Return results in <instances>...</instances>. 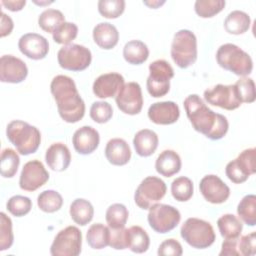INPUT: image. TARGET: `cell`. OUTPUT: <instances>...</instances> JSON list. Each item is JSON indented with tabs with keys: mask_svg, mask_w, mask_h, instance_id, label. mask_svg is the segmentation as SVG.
Wrapping results in <instances>:
<instances>
[{
	"mask_svg": "<svg viewBox=\"0 0 256 256\" xmlns=\"http://www.w3.org/2000/svg\"><path fill=\"white\" fill-rule=\"evenodd\" d=\"M88 245L93 249H103L109 245L110 228L101 224H92L86 234Z\"/></svg>",
	"mask_w": 256,
	"mask_h": 256,
	"instance_id": "31",
	"label": "cell"
},
{
	"mask_svg": "<svg viewBox=\"0 0 256 256\" xmlns=\"http://www.w3.org/2000/svg\"><path fill=\"white\" fill-rule=\"evenodd\" d=\"M1 175L4 178H12L17 173L20 158L17 152L11 148H5L1 152Z\"/></svg>",
	"mask_w": 256,
	"mask_h": 256,
	"instance_id": "38",
	"label": "cell"
},
{
	"mask_svg": "<svg viewBox=\"0 0 256 256\" xmlns=\"http://www.w3.org/2000/svg\"><path fill=\"white\" fill-rule=\"evenodd\" d=\"M150 238L147 232L140 226L128 228V248L134 253H144L148 250Z\"/></svg>",
	"mask_w": 256,
	"mask_h": 256,
	"instance_id": "32",
	"label": "cell"
},
{
	"mask_svg": "<svg viewBox=\"0 0 256 256\" xmlns=\"http://www.w3.org/2000/svg\"><path fill=\"white\" fill-rule=\"evenodd\" d=\"M1 4L5 6L10 11H20L25 6L26 1L25 0H19V1H1Z\"/></svg>",
	"mask_w": 256,
	"mask_h": 256,
	"instance_id": "51",
	"label": "cell"
},
{
	"mask_svg": "<svg viewBox=\"0 0 256 256\" xmlns=\"http://www.w3.org/2000/svg\"><path fill=\"white\" fill-rule=\"evenodd\" d=\"M117 107L125 114L136 115L143 107V96L137 82L125 83L115 96Z\"/></svg>",
	"mask_w": 256,
	"mask_h": 256,
	"instance_id": "14",
	"label": "cell"
},
{
	"mask_svg": "<svg viewBox=\"0 0 256 256\" xmlns=\"http://www.w3.org/2000/svg\"><path fill=\"white\" fill-rule=\"evenodd\" d=\"M193 192V182L188 177L180 176L171 183V194L173 198L179 202L188 201L192 197Z\"/></svg>",
	"mask_w": 256,
	"mask_h": 256,
	"instance_id": "37",
	"label": "cell"
},
{
	"mask_svg": "<svg viewBox=\"0 0 256 256\" xmlns=\"http://www.w3.org/2000/svg\"><path fill=\"white\" fill-rule=\"evenodd\" d=\"M180 235L186 243L196 249H205L215 241V232L212 225L199 218H188L180 229Z\"/></svg>",
	"mask_w": 256,
	"mask_h": 256,
	"instance_id": "5",
	"label": "cell"
},
{
	"mask_svg": "<svg viewBox=\"0 0 256 256\" xmlns=\"http://www.w3.org/2000/svg\"><path fill=\"white\" fill-rule=\"evenodd\" d=\"M82 234L76 226H67L55 236L50 253L52 256H78L81 253Z\"/></svg>",
	"mask_w": 256,
	"mask_h": 256,
	"instance_id": "9",
	"label": "cell"
},
{
	"mask_svg": "<svg viewBox=\"0 0 256 256\" xmlns=\"http://www.w3.org/2000/svg\"><path fill=\"white\" fill-rule=\"evenodd\" d=\"M217 226L224 239L239 238L243 229V224L238 217L233 214H224L217 220Z\"/></svg>",
	"mask_w": 256,
	"mask_h": 256,
	"instance_id": "30",
	"label": "cell"
},
{
	"mask_svg": "<svg viewBox=\"0 0 256 256\" xmlns=\"http://www.w3.org/2000/svg\"><path fill=\"white\" fill-rule=\"evenodd\" d=\"M69 213L72 220L76 224L85 226L92 220L94 215V208L88 200L77 198L71 203Z\"/></svg>",
	"mask_w": 256,
	"mask_h": 256,
	"instance_id": "29",
	"label": "cell"
},
{
	"mask_svg": "<svg viewBox=\"0 0 256 256\" xmlns=\"http://www.w3.org/2000/svg\"><path fill=\"white\" fill-rule=\"evenodd\" d=\"M143 3H144L145 5H147V6H149V7L155 9V8H157L158 6L164 4L165 1H162V2H160V1H152V2H147V1H145V2H143Z\"/></svg>",
	"mask_w": 256,
	"mask_h": 256,
	"instance_id": "52",
	"label": "cell"
},
{
	"mask_svg": "<svg viewBox=\"0 0 256 256\" xmlns=\"http://www.w3.org/2000/svg\"><path fill=\"white\" fill-rule=\"evenodd\" d=\"M123 57L126 62L132 65H140L149 57L147 45L140 40L128 41L123 48Z\"/></svg>",
	"mask_w": 256,
	"mask_h": 256,
	"instance_id": "28",
	"label": "cell"
},
{
	"mask_svg": "<svg viewBox=\"0 0 256 256\" xmlns=\"http://www.w3.org/2000/svg\"><path fill=\"white\" fill-rule=\"evenodd\" d=\"M238 96L242 103H252L256 99L255 84L253 79L248 77L240 78L235 84Z\"/></svg>",
	"mask_w": 256,
	"mask_h": 256,
	"instance_id": "43",
	"label": "cell"
},
{
	"mask_svg": "<svg viewBox=\"0 0 256 256\" xmlns=\"http://www.w3.org/2000/svg\"><path fill=\"white\" fill-rule=\"evenodd\" d=\"M158 143V135L150 129L139 130L133 138L135 151L141 157L151 156L156 151Z\"/></svg>",
	"mask_w": 256,
	"mask_h": 256,
	"instance_id": "25",
	"label": "cell"
},
{
	"mask_svg": "<svg viewBox=\"0 0 256 256\" xmlns=\"http://www.w3.org/2000/svg\"><path fill=\"white\" fill-rule=\"evenodd\" d=\"M45 160L49 168L54 171L62 172L68 168L71 162V153L69 148L61 143H53L45 154Z\"/></svg>",
	"mask_w": 256,
	"mask_h": 256,
	"instance_id": "22",
	"label": "cell"
},
{
	"mask_svg": "<svg viewBox=\"0 0 256 256\" xmlns=\"http://www.w3.org/2000/svg\"><path fill=\"white\" fill-rule=\"evenodd\" d=\"M112 106L106 101H96L91 105L90 117L96 123H106L112 118Z\"/></svg>",
	"mask_w": 256,
	"mask_h": 256,
	"instance_id": "45",
	"label": "cell"
},
{
	"mask_svg": "<svg viewBox=\"0 0 256 256\" xmlns=\"http://www.w3.org/2000/svg\"><path fill=\"white\" fill-rule=\"evenodd\" d=\"M93 40L100 48L110 50L117 45L119 32L113 24L101 22L93 29Z\"/></svg>",
	"mask_w": 256,
	"mask_h": 256,
	"instance_id": "24",
	"label": "cell"
},
{
	"mask_svg": "<svg viewBox=\"0 0 256 256\" xmlns=\"http://www.w3.org/2000/svg\"><path fill=\"white\" fill-rule=\"evenodd\" d=\"M28 68L24 61L13 55H3L0 59V80L4 83H20L26 79Z\"/></svg>",
	"mask_w": 256,
	"mask_h": 256,
	"instance_id": "17",
	"label": "cell"
},
{
	"mask_svg": "<svg viewBox=\"0 0 256 256\" xmlns=\"http://www.w3.org/2000/svg\"><path fill=\"white\" fill-rule=\"evenodd\" d=\"M78 27L75 23L72 22H64L62 23L53 33V40L58 44L68 45L77 37Z\"/></svg>",
	"mask_w": 256,
	"mask_h": 256,
	"instance_id": "41",
	"label": "cell"
},
{
	"mask_svg": "<svg viewBox=\"0 0 256 256\" xmlns=\"http://www.w3.org/2000/svg\"><path fill=\"white\" fill-rule=\"evenodd\" d=\"M157 253L160 256H180L183 253V249L176 239L170 238L166 239L159 245Z\"/></svg>",
	"mask_w": 256,
	"mask_h": 256,
	"instance_id": "48",
	"label": "cell"
},
{
	"mask_svg": "<svg viewBox=\"0 0 256 256\" xmlns=\"http://www.w3.org/2000/svg\"><path fill=\"white\" fill-rule=\"evenodd\" d=\"M6 136L21 155L35 153L41 142L40 131L21 120H13L7 125Z\"/></svg>",
	"mask_w": 256,
	"mask_h": 256,
	"instance_id": "3",
	"label": "cell"
},
{
	"mask_svg": "<svg viewBox=\"0 0 256 256\" xmlns=\"http://www.w3.org/2000/svg\"><path fill=\"white\" fill-rule=\"evenodd\" d=\"M173 77L174 70L166 60L153 61L149 65V76L146 81L148 93L154 98L165 96L170 90V80Z\"/></svg>",
	"mask_w": 256,
	"mask_h": 256,
	"instance_id": "7",
	"label": "cell"
},
{
	"mask_svg": "<svg viewBox=\"0 0 256 256\" xmlns=\"http://www.w3.org/2000/svg\"><path fill=\"white\" fill-rule=\"evenodd\" d=\"M237 214L245 224L249 226L256 225V196L254 194H248L240 200L237 206Z\"/></svg>",
	"mask_w": 256,
	"mask_h": 256,
	"instance_id": "33",
	"label": "cell"
},
{
	"mask_svg": "<svg viewBox=\"0 0 256 256\" xmlns=\"http://www.w3.org/2000/svg\"><path fill=\"white\" fill-rule=\"evenodd\" d=\"M239 254L250 256L256 253V233L251 232L238 239Z\"/></svg>",
	"mask_w": 256,
	"mask_h": 256,
	"instance_id": "47",
	"label": "cell"
},
{
	"mask_svg": "<svg viewBox=\"0 0 256 256\" xmlns=\"http://www.w3.org/2000/svg\"><path fill=\"white\" fill-rule=\"evenodd\" d=\"M238 239L239 238L225 239L222 243V248L219 255H240L238 250Z\"/></svg>",
	"mask_w": 256,
	"mask_h": 256,
	"instance_id": "49",
	"label": "cell"
},
{
	"mask_svg": "<svg viewBox=\"0 0 256 256\" xmlns=\"http://www.w3.org/2000/svg\"><path fill=\"white\" fill-rule=\"evenodd\" d=\"M204 99L208 104L226 110L237 109L241 104L235 85L218 84L204 91Z\"/></svg>",
	"mask_w": 256,
	"mask_h": 256,
	"instance_id": "13",
	"label": "cell"
},
{
	"mask_svg": "<svg viewBox=\"0 0 256 256\" xmlns=\"http://www.w3.org/2000/svg\"><path fill=\"white\" fill-rule=\"evenodd\" d=\"M48 179L49 173L43 163L39 160H31L25 163L22 168L19 186L24 191L32 192L43 186Z\"/></svg>",
	"mask_w": 256,
	"mask_h": 256,
	"instance_id": "15",
	"label": "cell"
},
{
	"mask_svg": "<svg viewBox=\"0 0 256 256\" xmlns=\"http://www.w3.org/2000/svg\"><path fill=\"white\" fill-rule=\"evenodd\" d=\"M14 236L12 231V221L4 213H0V250L9 249L13 244Z\"/></svg>",
	"mask_w": 256,
	"mask_h": 256,
	"instance_id": "44",
	"label": "cell"
},
{
	"mask_svg": "<svg viewBox=\"0 0 256 256\" xmlns=\"http://www.w3.org/2000/svg\"><path fill=\"white\" fill-rule=\"evenodd\" d=\"M251 20L247 13L240 10L230 12L224 20V28L229 34L240 35L248 31Z\"/></svg>",
	"mask_w": 256,
	"mask_h": 256,
	"instance_id": "27",
	"label": "cell"
},
{
	"mask_svg": "<svg viewBox=\"0 0 256 256\" xmlns=\"http://www.w3.org/2000/svg\"><path fill=\"white\" fill-rule=\"evenodd\" d=\"M109 246L116 250L128 248V229L125 227L118 229L110 228Z\"/></svg>",
	"mask_w": 256,
	"mask_h": 256,
	"instance_id": "46",
	"label": "cell"
},
{
	"mask_svg": "<svg viewBox=\"0 0 256 256\" xmlns=\"http://www.w3.org/2000/svg\"><path fill=\"white\" fill-rule=\"evenodd\" d=\"M224 0H197L194 4L196 14L202 18H211L225 7Z\"/></svg>",
	"mask_w": 256,
	"mask_h": 256,
	"instance_id": "39",
	"label": "cell"
},
{
	"mask_svg": "<svg viewBox=\"0 0 256 256\" xmlns=\"http://www.w3.org/2000/svg\"><path fill=\"white\" fill-rule=\"evenodd\" d=\"M64 22L63 13L57 9H46L38 17L39 27L47 33H53Z\"/></svg>",
	"mask_w": 256,
	"mask_h": 256,
	"instance_id": "34",
	"label": "cell"
},
{
	"mask_svg": "<svg viewBox=\"0 0 256 256\" xmlns=\"http://www.w3.org/2000/svg\"><path fill=\"white\" fill-rule=\"evenodd\" d=\"M255 148L243 150L236 159L230 161L225 168L226 176L235 184L245 182L250 175L256 172Z\"/></svg>",
	"mask_w": 256,
	"mask_h": 256,
	"instance_id": "12",
	"label": "cell"
},
{
	"mask_svg": "<svg viewBox=\"0 0 256 256\" xmlns=\"http://www.w3.org/2000/svg\"><path fill=\"white\" fill-rule=\"evenodd\" d=\"M37 205L43 212L54 213L62 207L63 198L55 190H45L38 195Z\"/></svg>",
	"mask_w": 256,
	"mask_h": 256,
	"instance_id": "35",
	"label": "cell"
},
{
	"mask_svg": "<svg viewBox=\"0 0 256 256\" xmlns=\"http://www.w3.org/2000/svg\"><path fill=\"white\" fill-rule=\"evenodd\" d=\"M105 157L112 165L123 166L131 158V149L124 139L113 138L106 144Z\"/></svg>",
	"mask_w": 256,
	"mask_h": 256,
	"instance_id": "23",
	"label": "cell"
},
{
	"mask_svg": "<svg viewBox=\"0 0 256 256\" xmlns=\"http://www.w3.org/2000/svg\"><path fill=\"white\" fill-rule=\"evenodd\" d=\"M100 142V136L91 126H82L77 129L72 137L73 147L79 154L88 155L94 152Z\"/></svg>",
	"mask_w": 256,
	"mask_h": 256,
	"instance_id": "21",
	"label": "cell"
},
{
	"mask_svg": "<svg viewBox=\"0 0 256 256\" xmlns=\"http://www.w3.org/2000/svg\"><path fill=\"white\" fill-rule=\"evenodd\" d=\"M51 94L57 104L60 117L67 123H76L85 114V103L76 84L66 75L55 76L50 84Z\"/></svg>",
	"mask_w": 256,
	"mask_h": 256,
	"instance_id": "2",
	"label": "cell"
},
{
	"mask_svg": "<svg viewBox=\"0 0 256 256\" xmlns=\"http://www.w3.org/2000/svg\"><path fill=\"white\" fill-rule=\"evenodd\" d=\"M18 48L22 54L33 60L46 57L49 52L48 40L37 33H26L18 41Z\"/></svg>",
	"mask_w": 256,
	"mask_h": 256,
	"instance_id": "18",
	"label": "cell"
},
{
	"mask_svg": "<svg viewBox=\"0 0 256 256\" xmlns=\"http://www.w3.org/2000/svg\"><path fill=\"white\" fill-rule=\"evenodd\" d=\"M166 190V184L162 179L155 176H148L137 187L134 194V201L139 208L147 210L165 196Z\"/></svg>",
	"mask_w": 256,
	"mask_h": 256,
	"instance_id": "11",
	"label": "cell"
},
{
	"mask_svg": "<svg viewBox=\"0 0 256 256\" xmlns=\"http://www.w3.org/2000/svg\"><path fill=\"white\" fill-rule=\"evenodd\" d=\"M13 27H14V24H13L12 19L8 15H6L4 12H2L1 13V26H0L1 37H5V36L9 35L12 32Z\"/></svg>",
	"mask_w": 256,
	"mask_h": 256,
	"instance_id": "50",
	"label": "cell"
},
{
	"mask_svg": "<svg viewBox=\"0 0 256 256\" xmlns=\"http://www.w3.org/2000/svg\"><path fill=\"white\" fill-rule=\"evenodd\" d=\"M183 105L186 115L196 131L211 140H219L226 135L229 128L227 118L208 108L197 94L187 96Z\"/></svg>",
	"mask_w": 256,
	"mask_h": 256,
	"instance_id": "1",
	"label": "cell"
},
{
	"mask_svg": "<svg viewBox=\"0 0 256 256\" xmlns=\"http://www.w3.org/2000/svg\"><path fill=\"white\" fill-rule=\"evenodd\" d=\"M216 60L220 67L238 76L245 77L253 69V61L250 55L232 43L223 44L218 48Z\"/></svg>",
	"mask_w": 256,
	"mask_h": 256,
	"instance_id": "4",
	"label": "cell"
},
{
	"mask_svg": "<svg viewBox=\"0 0 256 256\" xmlns=\"http://www.w3.org/2000/svg\"><path fill=\"white\" fill-rule=\"evenodd\" d=\"M129 212L125 205L121 203H114L108 207L106 210V222L109 228L118 229L125 227V224L128 220Z\"/></svg>",
	"mask_w": 256,
	"mask_h": 256,
	"instance_id": "36",
	"label": "cell"
},
{
	"mask_svg": "<svg viewBox=\"0 0 256 256\" xmlns=\"http://www.w3.org/2000/svg\"><path fill=\"white\" fill-rule=\"evenodd\" d=\"M181 165V158L174 150H164L159 154L155 162L156 171L167 178L178 173Z\"/></svg>",
	"mask_w": 256,
	"mask_h": 256,
	"instance_id": "26",
	"label": "cell"
},
{
	"mask_svg": "<svg viewBox=\"0 0 256 256\" xmlns=\"http://www.w3.org/2000/svg\"><path fill=\"white\" fill-rule=\"evenodd\" d=\"M171 57L174 63L182 69L195 63L197 59V39L192 31L181 29L175 33L171 44Z\"/></svg>",
	"mask_w": 256,
	"mask_h": 256,
	"instance_id": "6",
	"label": "cell"
},
{
	"mask_svg": "<svg viewBox=\"0 0 256 256\" xmlns=\"http://www.w3.org/2000/svg\"><path fill=\"white\" fill-rule=\"evenodd\" d=\"M147 220L155 232L164 234L177 227L181 215L179 210L171 205L155 203L149 208Z\"/></svg>",
	"mask_w": 256,
	"mask_h": 256,
	"instance_id": "8",
	"label": "cell"
},
{
	"mask_svg": "<svg viewBox=\"0 0 256 256\" xmlns=\"http://www.w3.org/2000/svg\"><path fill=\"white\" fill-rule=\"evenodd\" d=\"M125 9L124 0H100L98 2L99 13L108 19L118 18Z\"/></svg>",
	"mask_w": 256,
	"mask_h": 256,
	"instance_id": "42",
	"label": "cell"
},
{
	"mask_svg": "<svg viewBox=\"0 0 256 256\" xmlns=\"http://www.w3.org/2000/svg\"><path fill=\"white\" fill-rule=\"evenodd\" d=\"M7 210L15 217H22L28 214L32 208V201L29 197L14 195L6 203Z\"/></svg>",
	"mask_w": 256,
	"mask_h": 256,
	"instance_id": "40",
	"label": "cell"
},
{
	"mask_svg": "<svg viewBox=\"0 0 256 256\" xmlns=\"http://www.w3.org/2000/svg\"><path fill=\"white\" fill-rule=\"evenodd\" d=\"M124 85V78L121 74L110 72L100 75L93 83V93L99 98H110L118 94Z\"/></svg>",
	"mask_w": 256,
	"mask_h": 256,
	"instance_id": "19",
	"label": "cell"
},
{
	"mask_svg": "<svg viewBox=\"0 0 256 256\" xmlns=\"http://www.w3.org/2000/svg\"><path fill=\"white\" fill-rule=\"evenodd\" d=\"M180 116L178 105L173 101H162L153 103L148 109L149 119L159 125H170L175 123Z\"/></svg>",
	"mask_w": 256,
	"mask_h": 256,
	"instance_id": "20",
	"label": "cell"
},
{
	"mask_svg": "<svg viewBox=\"0 0 256 256\" xmlns=\"http://www.w3.org/2000/svg\"><path fill=\"white\" fill-rule=\"evenodd\" d=\"M204 199L212 204L224 203L230 196V188L216 175L204 176L199 184Z\"/></svg>",
	"mask_w": 256,
	"mask_h": 256,
	"instance_id": "16",
	"label": "cell"
},
{
	"mask_svg": "<svg viewBox=\"0 0 256 256\" xmlns=\"http://www.w3.org/2000/svg\"><path fill=\"white\" fill-rule=\"evenodd\" d=\"M57 60L61 68L69 71H82L89 67L91 51L79 44H68L61 47L57 53Z\"/></svg>",
	"mask_w": 256,
	"mask_h": 256,
	"instance_id": "10",
	"label": "cell"
}]
</instances>
